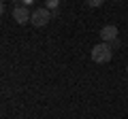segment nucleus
I'll return each instance as SVG.
<instances>
[{"label": "nucleus", "mask_w": 128, "mask_h": 119, "mask_svg": "<svg viewBox=\"0 0 128 119\" xmlns=\"http://www.w3.org/2000/svg\"><path fill=\"white\" fill-rule=\"evenodd\" d=\"M111 58H113V51H111L109 43H98V45L92 47V60L96 64H107Z\"/></svg>", "instance_id": "1"}, {"label": "nucleus", "mask_w": 128, "mask_h": 119, "mask_svg": "<svg viewBox=\"0 0 128 119\" xmlns=\"http://www.w3.org/2000/svg\"><path fill=\"white\" fill-rule=\"evenodd\" d=\"M49 19H51L49 9H47V6H41V9H34V11H32L30 23H32L34 28H43V26H47V23H49Z\"/></svg>", "instance_id": "2"}, {"label": "nucleus", "mask_w": 128, "mask_h": 119, "mask_svg": "<svg viewBox=\"0 0 128 119\" xmlns=\"http://www.w3.org/2000/svg\"><path fill=\"white\" fill-rule=\"evenodd\" d=\"M30 17H32V13L26 9L24 4H19V6H13V19L17 23H26V21H30Z\"/></svg>", "instance_id": "3"}, {"label": "nucleus", "mask_w": 128, "mask_h": 119, "mask_svg": "<svg viewBox=\"0 0 128 119\" xmlns=\"http://www.w3.org/2000/svg\"><path fill=\"white\" fill-rule=\"evenodd\" d=\"M100 38H102V43H118V28L115 26L100 28Z\"/></svg>", "instance_id": "4"}, {"label": "nucleus", "mask_w": 128, "mask_h": 119, "mask_svg": "<svg viewBox=\"0 0 128 119\" xmlns=\"http://www.w3.org/2000/svg\"><path fill=\"white\" fill-rule=\"evenodd\" d=\"M58 6H60L58 0H49V2H47V9H58Z\"/></svg>", "instance_id": "5"}, {"label": "nucleus", "mask_w": 128, "mask_h": 119, "mask_svg": "<svg viewBox=\"0 0 128 119\" xmlns=\"http://www.w3.org/2000/svg\"><path fill=\"white\" fill-rule=\"evenodd\" d=\"M88 6H102V0H90Z\"/></svg>", "instance_id": "6"}, {"label": "nucleus", "mask_w": 128, "mask_h": 119, "mask_svg": "<svg viewBox=\"0 0 128 119\" xmlns=\"http://www.w3.org/2000/svg\"><path fill=\"white\" fill-rule=\"evenodd\" d=\"M126 72H128V66H126Z\"/></svg>", "instance_id": "7"}]
</instances>
